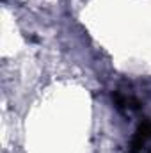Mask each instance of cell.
Wrapping results in <instances>:
<instances>
[{
    "label": "cell",
    "mask_w": 151,
    "mask_h": 153,
    "mask_svg": "<svg viewBox=\"0 0 151 153\" xmlns=\"http://www.w3.org/2000/svg\"><path fill=\"white\" fill-rule=\"evenodd\" d=\"M130 153H151V119L142 121L132 139Z\"/></svg>",
    "instance_id": "cell-1"
}]
</instances>
